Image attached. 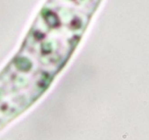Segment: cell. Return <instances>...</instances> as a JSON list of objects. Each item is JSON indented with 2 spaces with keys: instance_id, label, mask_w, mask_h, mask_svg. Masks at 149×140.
Here are the masks:
<instances>
[{
  "instance_id": "6da1fadb",
  "label": "cell",
  "mask_w": 149,
  "mask_h": 140,
  "mask_svg": "<svg viewBox=\"0 0 149 140\" xmlns=\"http://www.w3.org/2000/svg\"><path fill=\"white\" fill-rule=\"evenodd\" d=\"M101 0H48L0 76V131L31 107L76 50Z\"/></svg>"
}]
</instances>
